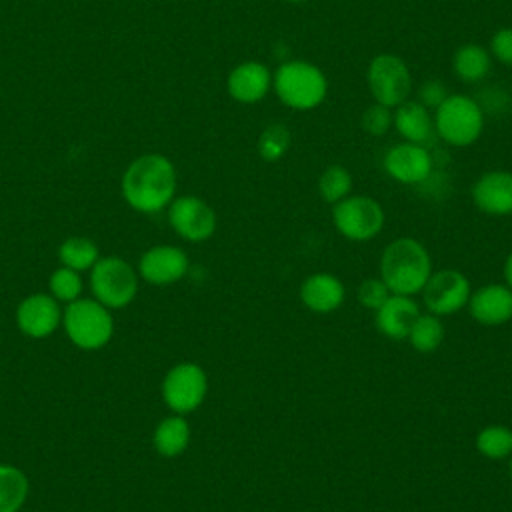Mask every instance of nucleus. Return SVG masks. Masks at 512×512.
I'll use <instances>...</instances> for the list:
<instances>
[{"label": "nucleus", "mask_w": 512, "mask_h": 512, "mask_svg": "<svg viewBox=\"0 0 512 512\" xmlns=\"http://www.w3.org/2000/svg\"><path fill=\"white\" fill-rule=\"evenodd\" d=\"M470 316L484 326H500L512 320V290L506 284H486L468 298Z\"/></svg>", "instance_id": "nucleus-14"}, {"label": "nucleus", "mask_w": 512, "mask_h": 512, "mask_svg": "<svg viewBox=\"0 0 512 512\" xmlns=\"http://www.w3.org/2000/svg\"><path fill=\"white\" fill-rule=\"evenodd\" d=\"M58 258L66 268L78 272L94 266V262L98 260V248L88 238H68L60 244Z\"/></svg>", "instance_id": "nucleus-27"}, {"label": "nucleus", "mask_w": 512, "mask_h": 512, "mask_svg": "<svg viewBox=\"0 0 512 512\" xmlns=\"http://www.w3.org/2000/svg\"><path fill=\"white\" fill-rule=\"evenodd\" d=\"M504 280H506V286L512 290V250H510V254H508V258H506V262H504Z\"/></svg>", "instance_id": "nucleus-34"}, {"label": "nucleus", "mask_w": 512, "mask_h": 512, "mask_svg": "<svg viewBox=\"0 0 512 512\" xmlns=\"http://www.w3.org/2000/svg\"><path fill=\"white\" fill-rule=\"evenodd\" d=\"M500 64L512 68V28L504 26L498 28L490 40V50H488Z\"/></svg>", "instance_id": "nucleus-32"}, {"label": "nucleus", "mask_w": 512, "mask_h": 512, "mask_svg": "<svg viewBox=\"0 0 512 512\" xmlns=\"http://www.w3.org/2000/svg\"><path fill=\"white\" fill-rule=\"evenodd\" d=\"M472 202L488 216L512 214V172H484L472 186Z\"/></svg>", "instance_id": "nucleus-13"}, {"label": "nucleus", "mask_w": 512, "mask_h": 512, "mask_svg": "<svg viewBox=\"0 0 512 512\" xmlns=\"http://www.w3.org/2000/svg\"><path fill=\"white\" fill-rule=\"evenodd\" d=\"M368 88L374 102L396 108L408 100L412 90V76L408 64L396 54H378L370 60L366 72Z\"/></svg>", "instance_id": "nucleus-7"}, {"label": "nucleus", "mask_w": 512, "mask_h": 512, "mask_svg": "<svg viewBox=\"0 0 512 512\" xmlns=\"http://www.w3.org/2000/svg\"><path fill=\"white\" fill-rule=\"evenodd\" d=\"M16 320L24 334L32 338H44L56 330L60 322V308L54 298L46 294H32L20 302Z\"/></svg>", "instance_id": "nucleus-17"}, {"label": "nucleus", "mask_w": 512, "mask_h": 512, "mask_svg": "<svg viewBox=\"0 0 512 512\" xmlns=\"http://www.w3.org/2000/svg\"><path fill=\"white\" fill-rule=\"evenodd\" d=\"M420 294L428 312L442 318L462 310L468 304L472 290L468 278L460 270L444 268L430 274Z\"/></svg>", "instance_id": "nucleus-10"}, {"label": "nucleus", "mask_w": 512, "mask_h": 512, "mask_svg": "<svg viewBox=\"0 0 512 512\" xmlns=\"http://www.w3.org/2000/svg\"><path fill=\"white\" fill-rule=\"evenodd\" d=\"M384 170L400 184H420L432 172V156L424 144L400 142L384 154Z\"/></svg>", "instance_id": "nucleus-12"}, {"label": "nucleus", "mask_w": 512, "mask_h": 512, "mask_svg": "<svg viewBox=\"0 0 512 512\" xmlns=\"http://www.w3.org/2000/svg\"><path fill=\"white\" fill-rule=\"evenodd\" d=\"M392 126L404 142L426 144L434 134V118L418 100H404L392 112Z\"/></svg>", "instance_id": "nucleus-20"}, {"label": "nucleus", "mask_w": 512, "mask_h": 512, "mask_svg": "<svg viewBox=\"0 0 512 512\" xmlns=\"http://www.w3.org/2000/svg\"><path fill=\"white\" fill-rule=\"evenodd\" d=\"M176 170L162 154L138 156L122 176V196L138 212H158L174 200Z\"/></svg>", "instance_id": "nucleus-1"}, {"label": "nucleus", "mask_w": 512, "mask_h": 512, "mask_svg": "<svg viewBox=\"0 0 512 512\" xmlns=\"http://www.w3.org/2000/svg\"><path fill=\"white\" fill-rule=\"evenodd\" d=\"M384 210L380 202L370 196H346L332 208L334 228L352 242H366L380 234L384 228Z\"/></svg>", "instance_id": "nucleus-6"}, {"label": "nucleus", "mask_w": 512, "mask_h": 512, "mask_svg": "<svg viewBox=\"0 0 512 512\" xmlns=\"http://www.w3.org/2000/svg\"><path fill=\"white\" fill-rule=\"evenodd\" d=\"M420 308L412 296L390 294V298L374 312V322L380 334L390 340H404L418 318Z\"/></svg>", "instance_id": "nucleus-19"}, {"label": "nucleus", "mask_w": 512, "mask_h": 512, "mask_svg": "<svg viewBox=\"0 0 512 512\" xmlns=\"http://www.w3.org/2000/svg\"><path fill=\"white\" fill-rule=\"evenodd\" d=\"M490 64H492V58L488 48L476 42L462 44L452 58V68L456 76L468 84L480 82L490 72Z\"/></svg>", "instance_id": "nucleus-21"}, {"label": "nucleus", "mask_w": 512, "mask_h": 512, "mask_svg": "<svg viewBox=\"0 0 512 512\" xmlns=\"http://www.w3.org/2000/svg\"><path fill=\"white\" fill-rule=\"evenodd\" d=\"M64 328L78 348L94 350L110 340L114 322L106 306L98 300L76 298L64 310Z\"/></svg>", "instance_id": "nucleus-5"}, {"label": "nucleus", "mask_w": 512, "mask_h": 512, "mask_svg": "<svg viewBox=\"0 0 512 512\" xmlns=\"http://www.w3.org/2000/svg\"><path fill=\"white\" fill-rule=\"evenodd\" d=\"M90 288L96 300L110 308H122L132 302L138 282L134 270L116 256L100 258L90 272Z\"/></svg>", "instance_id": "nucleus-8"}, {"label": "nucleus", "mask_w": 512, "mask_h": 512, "mask_svg": "<svg viewBox=\"0 0 512 512\" xmlns=\"http://www.w3.org/2000/svg\"><path fill=\"white\" fill-rule=\"evenodd\" d=\"M434 132L450 146H470L484 130L482 106L466 94H448L434 110Z\"/></svg>", "instance_id": "nucleus-4"}, {"label": "nucleus", "mask_w": 512, "mask_h": 512, "mask_svg": "<svg viewBox=\"0 0 512 512\" xmlns=\"http://www.w3.org/2000/svg\"><path fill=\"white\" fill-rule=\"evenodd\" d=\"M346 290L338 276L328 272H316L304 278L300 286L302 304L316 314H330L344 302Z\"/></svg>", "instance_id": "nucleus-18"}, {"label": "nucleus", "mask_w": 512, "mask_h": 512, "mask_svg": "<svg viewBox=\"0 0 512 512\" xmlns=\"http://www.w3.org/2000/svg\"><path fill=\"white\" fill-rule=\"evenodd\" d=\"M360 126L370 136H384L392 128V108L374 102L364 110Z\"/></svg>", "instance_id": "nucleus-30"}, {"label": "nucleus", "mask_w": 512, "mask_h": 512, "mask_svg": "<svg viewBox=\"0 0 512 512\" xmlns=\"http://www.w3.org/2000/svg\"><path fill=\"white\" fill-rule=\"evenodd\" d=\"M432 274V258L416 238L392 240L380 256V278L392 294H420Z\"/></svg>", "instance_id": "nucleus-2"}, {"label": "nucleus", "mask_w": 512, "mask_h": 512, "mask_svg": "<svg viewBox=\"0 0 512 512\" xmlns=\"http://www.w3.org/2000/svg\"><path fill=\"white\" fill-rule=\"evenodd\" d=\"M206 392H208L206 372L194 362H182L170 368L162 384L164 402L176 414L194 412L204 402Z\"/></svg>", "instance_id": "nucleus-9"}, {"label": "nucleus", "mask_w": 512, "mask_h": 512, "mask_svg": "<svg viewBox=\"0 0 512 512\" xmlns=\"http://www.w3.org/2000/svg\"><path fill=\"white\" fill-rule=\"evenodd\" d=\"M508 470H510V478H512V456H510V464H508Z\"/></svg>", "instance_id": "nucleus-36"}, {"label": "nucleus", "mask_w": 512, "mask_h": 512, "mask_svg": "<svg viewBox=\"0 0 512 512\" xmlns=\"http://www.w3.org/2000/svg\"><path fill=\"white\" fill-rule=\"evenodd\" d=\"M272 88L288 108L312 110L324 102L328 80L316 64L308 60H288L272 74Z\"/></svg>", "instance_id": "nucleus-3"}, {"label": "nucleus", "mask_w": 512, "mask_h": 512, "mask_svg": "<svg viewBox=\"0 0 512 512\" xmlns=\"http://www.w3.org/2000/svg\"><path fill=\"white\" fill-rule=\"evenodd\" d=\"M448 96V90L446 86L440 82V80H428L424 82L420 88H418V102L424 104L426 108H438Z\"/></svg>", "instance_id": "nucleus-33"}, {"label": "nucleus", "mask_w": 512, "mask_h": 512, "mask_svg": "<svg viewBox=\"0 0 512 512\" xmlns=\"http://www.w3.org/2000/svg\"><path fill=\"white\" fill-rule=\"evenodd\" d=\"M476 450L488 460H504L512 456V428L504 424H488L476 434Z\"/></svg>", "instance_id": "nucleus-24"}, {"label": "nucleus", "mask_w": 512, "mask_h": 512, "mask_svg": "<svg viewBox=\"0 0 512 512\" xmlns=\"http://www.w3.org/2000/svg\"><path fill=\"white\" fill-rule=\"evenodd\" d=\"M170 226L190 242L208 240L216 230L214 210L196 196H180L168 208Z\"/></svg>", "instance_id": "nucleus-11"}, {"label": "nucleus", "mask_w": 512, "mask_h": 512, "mask_svg": "<svg viewBox=\"0 0 512 512\" xmlns=\"http://www.w3.org/2000/svg\"><path fill=\"white\" fill-rule=\"evenodd\" d=\"M406 338L416 352L430 354V352L438 350L444 340V324H442L440 316H436L432 312L418 314V318L414 320Z\"/></svg>", "instance_id": "nucleus-23"}, {"label": "nucleus", "mask_w": 512, "mask_h": 512, "mask_svg": "<svg viewBox=\"0 0 512 512\" xmlns=\"http://www.w3.org/2000/svg\"><path fill=\"white\" fill-rule=\"evenodd\" d=\"M28 494V478L22 470L0 464V512H18Z\"/></svg>", "instance_id": "nucleus-25"}, {"label": "nucleus", "mask_w": 512, "mask_h": 512, "mask_svg": "<svg viewBox=\"0 0 512 512\" xmlns=\"http://www.w3.org/2000/svg\"><path fill=\"white\" fill-rule=\"evenodd\" d=\"M152 442L158 454L174 458L186 450L190 442V426L182 418V414L168 416L156 426Z\"/></svg>", "instance_id": "nucleus-22"}, {"label": "nucleus", "mask_w": 512, "mask_h": 512, "mask_svg": "<svg viewBox=\"0 0 512 512\" xmlns=\"http://www.w3.org/2000/svg\"><path fill=\"white\" fill-rule=\"evenodd\" d=\"M390 288L384 284L382 278H366L364 282H360L358 290H356V298L358 302L368 308V310H378L388 298H390Z\"/></svg>", "instance_id": "nucleus-31"}, {"label": "nucleus", "mask_w": 512, "mask_h": 512, "mask_svg": "<svg viewBox=\"0 0 512 512\" xmlns=\"http://www.w3.org/2000/svg\"><path fill=\"white\" fill-rule=\"evenodd\" d=\"M290 142H292L290 130L284 124L274 122L266 126L258 136V142H256L258 156L266 162H278L280 158L286 156Z\"/></svg>", "instance_id": "nucleus-28"}, {"label": "nucleus", "mask_w": 512, "mask_h": 512, "mask_svg": "<svg viewBox=\"0 0 512 512\" xmlns=\"http://www.w3.org/2000/svg\"><path fill=\"white\" fill-rule=\"evenodd\" d=\"M286 2H288V4H304L306 0H286Z\"/></svg>", "instance_id": "nucleus-35"}, {"label": "nucleus", "mask_w": 512, "mask_h": 512, "mask_svg": "<svg viewBox=\"0 0 512 512\" xmlns=\"http://www.w3.org/2000/svg\"><path fill=\"white\" fill-rule=\"evenodd\" d=\"M188 270V256L176 246H152L140 258V274L150 284H174Z\"/></svg>", "instance_id": "nucleus-16"}, {"label": "nucleus", "mask_w": 512, "mask_h": 512, "mask_svg": "<svg viewBox=\"0 0 512 512\" xmlns=\"http://www.w3.org/2000/svg\"><path fill=\"white\" fill-rule=\"evenodd\" d=\"M228 94L242 104L260 102L272 88V72L258 60H246L232 68L226 80Z\"/></svg>", "instance_id": "nucleus-15"}, {"label": "nucleus", "mask_w": 512, "mask_h": 512, "mask_svg": "<svg viewBox=\"0 0 512 512\" xmlns=\"http://www.w3.org/2000/svg\"><path fill=\"white\" fill-rule=\"evenodd\" d=\"M50 290L52 294L58 298V300H66V302H72L80 296V290H82V280L78 276L76 270L72 268H58L52 278H50Z\"/></svg>", "instance_id": "nucleus-29"}, {"label": "nucleus", "mask_w": 512, "mask_h": 512, "mask_svg": "<svg viewBox=\"0 0 512 512\" xmlns=\"http://www.w3.org/2000/svg\"><path fill=\"white\" fill-rule=\"evenodd\" d=\"M350 190H352V176L340 164H332L324 168V172L318 178V192L322 200L332 206L344 200L346 196H350Z\"/></svg>", "instance_id": "nucleus-26"}]
</instances>
